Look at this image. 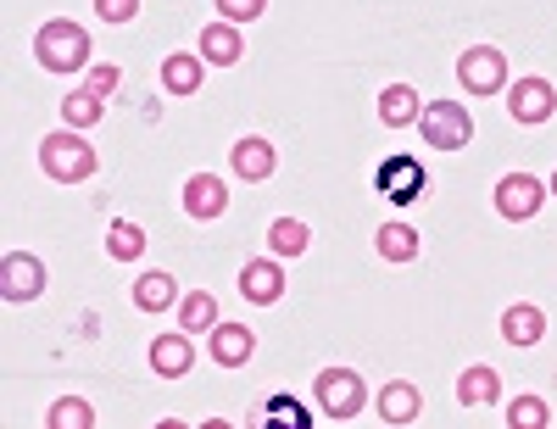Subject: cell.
Here are the masks:
<instances>
[{"instance_id":"5b68a950","label":"cell","mask_w":557,"mask_h":429,"mask_svg":"<svg viewBox=\"0 0 557 429\" xmlns=\"http://www.w3.org/2000/svg\"><path fill=\"white\" fill-rule=\"evenodd\" d=\"M457 84L469 95H502L507 89V57L496 45H474V51L457 57Z\"/></svg>"},{"instance_id":"30bf717a","label":"cell","mask_w":557,"mask_h":429,"mask_svg":"<svg viewBox=\"0 0 557 429\" xmlns=\"http://www.w3.org/2000/svg\"><path fill=\"white\" fill-rule=\"evenodd\" d=\"M285 284H290V273L278 268V257H257V262L240 268V296L257 302V307H273L278 296H285Z\"/></svg>"},{"instance_id":"4dcf8cb0","label":"cell","mask_w":557,"mask_h":429,"mask_svg":"<svg viewBox=\"0 0 557 429\" xmlns=\"http://www.w3.org/2000/svg\"><path fill=\"white\" fill-rule=\"evenodd\" d=\"M96 12H101L107 23H128V17L139 12V0H96Z\"/></svg>"},{"instance_id":"d6986e66","label":"cell","mask_w":557,"mask_h":429,"mask_svg":"<svg viewBox=\"0 0 557 429\" xmlns=\"http://www.w3.org/2000/svg\"><path fill=\"white\" fill-rule=\"evenodd\" d=\"M418 112H424V101H418L412 84L380 89V123H385V128H407V123H418Z\"/></svg>"},{"instance_id":"52a82bcc","label":"cell","mask_w":557,"mask_h":429,"mask_svg":"<svg viewBox=\"0 0 557 429\" xmlns=\"http://www.w3.org/2000/svg\"><path fill=\"white\" fill-rule=\"evenodd\" d=\"M541 201H546V184H541L535 173H507V179L496 184V212H502L507 223H530V218L541 212Z\"/></svg>"},{"instance_id":"9a60e30c","label":"cell","mask_w":557,"mask_h":429,"mask_svg":"<svg viewBox=\"0 0 557 429\" xmlns=\"http://www.w3.org/2000/svg\"><path fill=\"white\" fill-rule=\"evenodd\" d=\"M502 335H507V346H541L546 341V312L530 307V302H513L502 312Z\"/></svg>"},{"instance_id":"7402d4cb","label":"cell","mask_w":557,"mask_h":429,"mask_svg":"<svg viewBox=\"0 0 557 429\" xmlns=\"http://www.w3.org/2000/svg\"><path fill=\"white\" fill-rule=\"evenodd\" d=\"M173 302H178L173 273L157 268V273H139V279H134V307H139V312H168Z\"/></svg>"},{"instance_id":"f546056e","label":"cell","mask_w":557,"mask_h":429,"mask_svg":"<svg viewBox=\"0 0 557 429\" xmlns=\"http://www.w3.org/2000/svg\"><path fill=\"white\" fill-rule=\"evenodd\" d=\"M117 84H123V73L107 62V68H89V78H84V89H96V95H117Z\"/></svg>"},{"instance_id":"f1b7e54d","label":"cell","mask_w":557,"mask_h":429,"mask_svg":"<svg viewBox=\"0 0 557 429\" xmlns=\"http://www.w3.org/2000/svg\"><path fill=\"white\" fill-rule=\"evenodd\" d=\"M212 7L223 12V23H257L268 12V0H212Z\"/></svg>"},{"instance_id":"8992f818","label":"cell","mask_w":557,"mask_h":429,"mask_svg":"<svg viewBox=\"0 0 557 429\" xmlns=\"http://www.w3.org/2000/svg\"><path fill=\"white\" fill-rule=\"evenodd\" d=\"M507 112H513V123H524V128H541V123H552L557 118V89L546 84V78H513V95H507Z\"/></svg>"},{"instance_id":"4fadbf2b","label":"cell","mask_w":557,"mask_h":429,"mask_svg":"<svg viewBox=\"0 0 557 429\" xmlns=\"http://www.w3.org/2000/svg\"><path fill=\"white\" fill-rule=\"evenodd\" d=\"M228 168H235V179H246V184H262V179H273L278 157H273L268 139L246 134V139H235V151H228Z\"/></svg>"},{"instance_id":"1f68e13d","label":"cell","mask_w":557,"mask_h":429,"mask_svg":"<svg viewBox=\"0 0 557 429\" xmlns=\"http://www.w3.org/2000/svg\"><path fill=\"white\" fill-rule=\"evenodd\" d=\"M546 196H557V173H552V179H546Z\"/></svg>"},{"instance_id":"ba28073f","label":"cell","mask_w":557,"mask_h":429,"mask_svg":"<svg viewBox=\"0 0 557 429\" xmlns=\"http://www.w3.org/2000/svg\"><path fill=\"white\" fill-rule=\"evenodd\" d=\"M380 196H391L396 207H412L418 196H430V173L424 168H418L412 157H391L385 168H380Z\"/></svg>"},{"instance_id":"5bb4252c","label":"cell","mask_w":557,"mask_h":429,"mask_svg":"<svg viewBox=\"0 0 557 429\" xmlns=\"http://www.w3.org/2000/svg\"><path fill=\"white\" fill-rule=\"evenodd\" d=\"M240 57H246L240 23H212V28H201V62H207V68H235Z\"/></svg>"},{"instance_id":"e0dca14e","label":"cell","mask_w":557,"mask_h":429,"mask_svg":"<svg viewBox=\"0 0 557 429\" xmlns=\"http://www.w3.org/2000/svg\"><path fill=\"white\" fill-rule=\"evenodd\" d=\"M374 252H380L385 262H412L418 252H424V234H418L412 223H401V218H396V223H380V229H374Z\"/></svg>"},{"instance_id":"603a6c76","label":"cell","mask_w":557,"mask_h":429,"mask_svg":"<svg viewBox=\"0 0 557 429\" xmlns=\"http://www.w3.org/2000/svg\"><path fill=\"white\" fill-rule=\"evenodd\" d=\"M101 112H107V95H96V89H73V95H62V123H67V128H96Z\"/></svg>"},{"instance_id":"4316f807","label":"cell","mask_w":557,"mask_h":429,"mask_svg":"<svg viewBox=\"0 0 557 429\" xmlns=\"http://www.w3.org/2000/svg\"><path fill=\"white\" fill-rule=\"evenodd\" d=\"M45 424L51 429H96V407L78 402V396H62L51 413H45Z\"/></svg>"},{"instance_id":"ffe728a7","label":"cell","mask_w":557,"mask_h":429,"mask_svg":"<svg viewBox=\"0 0 557 429\" xmlns=\"http://www.w3.org/2000/svg\"><path fill=\"white\" fill-rule=\"evenodd\" d=\"M190 363H196L190 335H162V341H151V368H157L162 379H184V373H190Z\"/></svg>"},{"instance_id":"484cf974","label":"cell","mask_w":557,"mask_h":429,"mask_svg":"<svg viewBox=\"0 0 557 429\" xmlns=\"http://www.w3.org/2000/svg\"><path fill=\"white\" fill-rule=\"evenodd\" d=\"M307 223H296V218H273V229H268V246H273V257H301L307 252Z\"/></svg>"},{"instance_id":"83f0119b","label":"cell","mask_w":557,"mask_h":429,"mask_svg":"<svg viewBox=\"0 0 557 429\" xmlns=\"http://www.w3.org/2000/svg\"><path fill=\"white\" fill-rule=\"evenodd\" d=\"M507 424H513V429H546V424H552V413H546V402H541V396H519L513 407H507Z\"/></svg>"},{"instance_id":"277c9868","label":"cell","mask_w":557,"mask_h":429,"mask_svg":"<svg viewBox=\"0 0 557 429\" xmlns=\"http://www.w3.org/2000/svg\"><path fill=\"white\" fill-rule=\"evenodd\" d=\"M312 396H318V407L330 418H357L368 407V385H362L357 368H323L312 379Z\"/></svg>"},{"instance_id":"d4e9b609","label":"cell","mask_w":557,"mask_h":429,"mask_svg":"<svg viewBox=\"0 0 557 429\" xmlns=\"http://www.w3.org/2000/svg\"><path fill=\"white\" fill-rule=\"evenodd\" d=\"M218 323V296L212 291H190L178 302V329L184 335H201V329H212Z\"/></svg>"},{"instance_id":"6da1fadb","label":"cell","mask_w":557,"mask_h":429,"mask_svg":"<svg viewBox=\"0 0 557 429\" xmlns=\"http://www.w3.org/2000/svg\"><path fill=\"white\" fill-rule=\"evenodd\" d=\"M34 57H39L45 73H78V68H89V28L67 23V17H51L34 34Z\"/></svg>"},{"instance_id":"7c38bea8","label":"cell","mask_w":557,"mask_h":429,"mask_svg":"<svg viewBox=\"0 0 557 429\" xmlns=\"http://www.w3.org/2000/svg\"><path fill=\"white\" fill-rule=\"evenodd\" d=\"M251 352H257V335L246 323H212V363L218 368H246L251 363Z\"/></svg>"},{"instance_id":"9c48e42d","label":"cell","mask_w":557,"mask_h":429,"mask_svg":"<svg viewBox=\"0 0 557 429\" xmlns=\"http://www.w3.org/2000/svg\"><path fill=\"white\" fill-rule=\"evenodd\" d=\"M39 291H45V262H39V257H28V252H12L7 262H0V296H7L12 307L34 302Z\"/></svg>"},{"instance_id":"8fae6325","label":"cell","mask_w":557,"mask_h":429,"mask_svg":"<svg viewBox=\"0 0 557 429\" xmlns=\"http://www.w3.org/2000/svg\"><path fill=\"white\" fill-rule=\"evenodd\" d=\"M184 212H190L196 223H212L228 212V184L218 173H196L190 184H184Z\"/></svg>"},{"instance_id":"cb8c5ba5","label":"cell","mask_w":557,"mask_h":429,"mask_svg":"<svg viewBox=\"0 0 557 429\" xmlns=\"http://www.w3.org/2000/svg\"><path fill=\"white\" fill-rule=\"evenodd\" d=\"M107 257H112V262H139V257H146V229L128 223V218H117V223L107 229Z\"/></svg>"},{"instance_id":"2e32d148","label":"cell","mask_w":557,"mask_h":429,"mask_svg":"<svg viewBox=\"0 0 557 429\" xmlns=\"http://www.w3.org/2000/svg\"><path fill=\"white\" fill-rule=\"evenodd\" d=\"M201 78H207L201 51H173V57L162 62V89H168V95H201Z\"/></svg>"},{"instance_id":"7a4b0ae2","label":"cell","mask_w":557,"mask_h":429,"mask_svg":"<svg viewBox=\"0 0 557 429\" xmlns=\"http://www.w3.org/2000/svg\"><path fill=\"white\" fill-rule=\"evenodd\" d=\"M39 173L51 184H84L96 173V151H89V139H78L73 128H57L39 139Z\"/></svg>"},{"instance_id":"3957f363","label":"cell","mask_w":557,"mask_h":429,"mask_svg":"<svg viewBox=\"0 0 557 429\" xmlns=\"http://www.w3.org/2000/svg\"><path fill=\"white\" fill-rule=\"evenodd\" d=\"M418 128H424V139L435 151H462L474 139V118L462 101H430L424 112H418Z\"/></svg>"},{"instance_id":"44dd1931","label":"cell","mask_w":557,"mask_h":429,"mask_svg":"<svg viewBox=\"0 0 557 429\" xmlns=\"http://www.w3.org/2000/svg\"><path fill=\"white\" fill-rule=\"evenodd\" d=\"M418 413H424V396H418V385H407V379H391V385L380 391V418L385 424H412Z\"/></svg>"},{"instance_id":"ac0fdd59","label":"cell","mask_w":557,"mask_h":429,"mask_svg":"<svg viewBox=\"0 0 557 429\" xmlns=\"http://www.w3.org/2000/svg\"><path fill=\"white\" fill-rule=\"evenodd\" d=\"M496 396H502L496 368H485V363L462 368V379H457V402H462V407H496Z\"/></svg>"}]
</instances>
